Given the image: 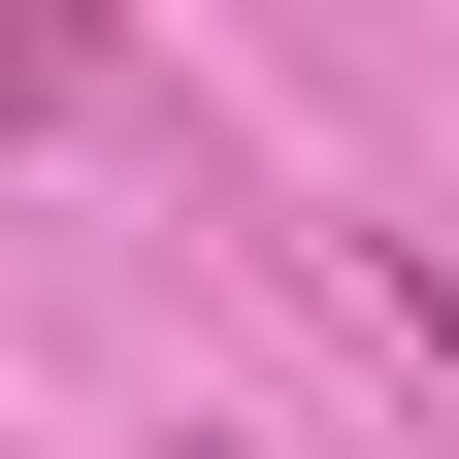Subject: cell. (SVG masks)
<instances>
[{"label":"cell","instance_id":"6da1fadb","mask_svg":"<svg viewBox=\"0 0 459 459\" xmlns=\"http://www.w3.org/2000/svg\"><path fill=\"white\" fill-rule=\"evenodd\" d=\"M361 296H394V361H459V263H361Z\"/></svg>","mask_w":459,"mask_h":459},{"label":"cell","instance_id":"7a4b0ae2","mask_svg":"<svg viewBox=\"0 0 459 459\" xmlns=\"http://www.w3.org/2000/svg\"><path fill=\"white\" fill-rule=\"evenodd\" d=\"M0 132H33V0H0Z\"/></svg>","mask_w":459,"mask_h":459},{"label":"cell","instance_id":"3957f363","mask_svg":"<svg viewBox=\"0 0 459 459\" xmlns=\"http://www.w3.org/2000/svg\"><path fill=\"white\" fill-rule=\"evenodd\" d=\"M164 459H263V427H164Z\"/></svg>","mask_w":459,"mask_h":459}]
</instances>
